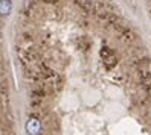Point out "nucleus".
I'll return each mask as SVG.
<instances>
[{"instance_id": "2", "label": "nucleus", "mask_w": 151, "mask_h": 135, "mask_svg": "<svg viewBox=\"0 0 151 135\" xmlns=\"http://www.w3.org/2000/svg\"><path fill=\"white\" fill-rule=\"evenodd\" d=\"M0 11H2V15H9L12 11L11 0H0Z\"/></svg>"}, {"instance_id": "1", "label": "nucleus", "mask_w": 151, "mask_h": 135, "mask_svg": "<svg viewBox=\"0 0 151 135\" xmlns=\"http://www.w3.org/2000/svg\"><path fill=\"white\" fill-rule=\"evenodd\" d=\"M40 129H41V126H40V122L37 119H31L28 122V124H26V131H28L29 135H38Z\"/></svg>"}]
</instances>
